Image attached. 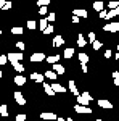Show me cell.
<instances>
[{
  "label": "cell",
  "instance_id": "50",
  "mask_svg": "<svg viewBox=\"0 0 119 121\" xmlns=\"http://www.w3.org/2000/svg\"><path fill=\"white\" fill-rule=\"evenodd\" d=\"M93 121H103V120H101V118H97V120H93Z\"/></svg>",
  "mask_w": 119,
  "mask_h": 121
},
{
  "label": "cell",
  "instance_id": "56",
  "mask_svg": "<svg viewBox=\"0 0 119 121\" xmlns=\"http://www.w3.org/2000/svg\"><path fill=\"white\" fill-rule=\"evenodd\" d=\"M118 100H119V97H118Z\"/></svg>",
  "mask_w": 119,
  "mask_h": 121
},
{
  "label": "cell",
  "instance_id": "32",
  "mask_svg": "<svg viewBox=\"0 0 119 121\" xmlns=\"http://www.w3.org/2000/svg\"><path fill=\"white\" fill-rule=\"evenodd\" d=\"M37 5H39V7H48V5H50V0H39Z\"/></svg>",
  "mask_w": 119,
  "mask_h": 121
},
{
  "label": "cell",
  "instance_id": "51",
  "mask_svg": "<svg viewBox=\"0 0 119 121\" xmlns=\"http://www.w3.org/2000/svg\"><path fill=\"white\" fill-rule=\"evenodd\" d=\"M66 121H74V120H73V118H68V120H66Z\"/></svg>",
  "mask_w": 119,
  "mask_h": 121
},
{
  "label": "cell",
  "instance_id": "20",
  "mask_svg": "<svg viewBox=\"0 0 119 121\" xmlns=\"http://www.w3.org/2000/svg\"><path fill=\"white\" fill-rule=\"evenodd\" d=\"M44 91H45V94L48 95V97H53V95H55L53 89H52V86H50V84H47V82H44Z\"/></svg>",
  "mask_w": 119,
  "mask_h": 121
},
{
  "label": "cell",
  "instance_id": "21",
  "mask_svg": "<svg viewBox=\"0 0 119 121\" xmlns=\"http://www.w3.org/2000/svg\"><path fill=\"white\" fill-rule=\"evenodd\" d=\"M63 44H64L63 36H56V37L53 39V47H60V45H63Z\"/></svg>",
  "mask_w": 119,
  "mask_h": 121
},
{
  "label": "cell",
  "instance_id": "12",
  "mask_svg": "<svg viewBox=\"0 0 119 121\" xmlns=\"http://www.w3.org/2000/svg\"><path fill=\"white\" fill-rule=\"evenodd\" d=\"M52 66H53V71H55L56 74H64V71H66L61 63H55V65H52Z\"/></svg>",
  "mask_w": 119,
  "mask_h": 121
},
{
  "label": "cell",
  "instance_id": "52",
  "mask_svg": "<svg viewBox=\"0 0 119 121\" xmlns=\"http://www.w3.org/2000/svg\"><path fill=\"white\" fill-rule=\"evenodd\" d=\"M116 48H118V52H119V44H118V47H116Z\"/></svg>",
  "mask_w": 119,
  "mask_h": 121
},
{
  "label": "cell",
  "instance_id": "8",
  "mask_svg": "<svg viewBox=\"0 0 119 121\" xmlns=\"http://www.w3.org/2000/svg\"><path fill=\"white\" fill-rule=\"evenodd\" d=\"M97 103H98V107H100V108H105V110H113V103H111L110 100H106V99H98V100H97Z\"/></svg>",
  "mask_w": 119,
  "mask_h": 121
},
{
  "label": "cell",
  "instance_id": "36",
  "mask_svg": "<svg viewBox=\"0 0 119 121\" xmlns=\"http://www.w3.org/2000/svg\"><path fill=\"white\" fill-rule=\"evenodd\" d=\"M7 61H8L7 55H0V65H7Z\"/></svg>",
  "mask_w": 119,
  "mask_h": 121
},
{
  "label": "cell",
  "instance_id": "19",
  "mask_svg": "<svg viewBox=\"0 0 119 121\" xmlns=\"http://www.w3.org/2000/svg\"><path fill=\"white\" fill-rule=\"evenodd\" d=\"M74 52H76V50H74V48H71V47H69V48H64V52H63V56L66 58V60H69V58H73Z\"/></svg>",
  "mask_w": 119,
  "mask_h": 121
},
{
  "label": "cell",
  "instance_id": "16",
  "mask_svg": "<svg viewBox=\"0 0 119 121\" xmlns=\"http://www.w3.org/2000/svg\"><path fill=\"white\" fill-rule=\"evenodd\" d=\"M47 63H50V65L60 63V55H50V56H47Z\"/></svg>",
  "mask_w": 119,
  "mask_h": 121
},
{
  "label": "cell",
  "instance_id": "4",
  "mask_svg": "<svg viewBox=\"0 0 119 121\" xmlns=\"http://www.w3.org/2000/svg\"><path fill=\"white\" fill-rule=\"evenodd\" d=\"M103 31H105V32H118L119 31V23L118 21H111V23H108V24L103 26Z\"/></svg>",
  "mask_w": 119,
  "mask_h": 121
},
{
  "label": "cell",
  "instance_id": "29",
  "mask_svg": "<svg viewBox=\"0 0 119 121\" xmlns=\"http://www.w3.org/2000/svg\"><path fill=\"white\" fill-rule=\"evenodd\" d=\"M108 7H110V10H116V8H119V2H116V0H111L110 3H108Z\"/></svg>",
  "mask_w": 119,
  "mask_h": 121
},
{
  "label": "cell",
  "instance_id": "28",
  "mask_svg": "<svg viewBox=\"0 0 119 121\" xmlns=\"http://www.w3.org/2000/svg\"><path fill=\"white\" fill-rule=\"evenodd\" d=\"M92 47H93V50H100L101 47H103V42H101V40H95V42L92 44Z\"/></svg>",
  "mask_w": 119,
  "mask_h": 121
},
{
  "label": "cell",
  "instance_id": "10",
  "mask_svg": "<svg viewBox=\"0 0 119 121\" xmlns=\"http://www.w3.org/2000/svg\"><path fill=\"white\" fill-rule=\"evenodd\" d=\"M31 79H32L34 82L44 84V79H45V76H44V74H40V73H32V74H31Z\"/></svg>",
  "mask_w": 119,
  "mask_h": 121
},
{
  "label": "cell",
  "instance_id": "48",
  "mask_svg": "<svg viewBox=\"0 0 119 121\" xmlns=\"http://www.w3.org/2000/svg\"><path fill=\"white\" fill-rule=\"evenodd\" d=\"M56 121H64V118H63V116H58V118H56Z\"/></svg>",
  "mask_w": 119,
  "mask_h": 121
},
{
  "label": "cell",
  "instance_id": "57",
  "mask_svg": "<svg viewBox=\"0 0 119 121\" xmlns=\"http://www.w3.org/2000/svg\"><path fill=\"white\" fill-rule=\"evenodd\" d=\"M118 65H119V61H118Z\"/></svg>",
  "mask_w": 119,
  "mask_h": 121
},
{
  "label": "cell",
  "instance_id": "35",
  "mask_svg": "<svg viewBox=\"0 0 119 121\" xmlns=\"http://www.w3.org/2000/svg\"><path fill=\"white\" fill-rule=\"evenodd\" d=\"M15 121H26V115H24V113H21V115H16Z\"/></svg>",
  "mask_w": 119,
  "mask_h": 121
},
{
  "label": "cell",
  "instance_id": "41",
  "mask_svg": "<svg viewBox=\"0 0 119 121\" xmlns=\"http://www.w3.org/2000/svg\"><path fill=\"white\" fill-rule=\"evenodd\" d=\"M105 58H106V60L111 58V50H106V52H105Z\"/></svg>",
  "mask_w": 119,
  "mask_h": 121
},
{
  "label": "cell",
  "instance_id": "22",
  "mask_svg": "<svg viewBox=\"0 0 119 121\" xmlns=\"http://www.w3.org/2000/svg\"><path fill=\"white\" fill-rule=\"evenodd\" d=\"M103 8H105V3L100 2V0L93 3V10H95V11H98V13H100V11H103Z\"/></svg>",
  "mask_w": 119,
  "mask_h": 121
},
{
  "label": "cell",
  "instance_id": "17",
  "mask_svg": "<svg viewBox=\"0 0 119 121\" xmlns=\"http://www.w3.org/2000/svg\"><path fill=\"white\" fill-rule=\"evenodd\" d=\"M0 116H3V118L8 116V105L7 103H2L0 105Z\"/></svg>",
  "mask_w": 119,
  "mask_h": 121
},
{
  "label": "cell",
  "instance_id": "25",
  "mask_svg": "<svg viewBox=\"0 0 119 121\" xmlns=\"http://www.w3.org/2000/svg\"><path fill=\"white\" fill-rule=\"evenodd\" d=\"M39 24H40L39 28H40V31H42V32H44V31H45V29L48 28V21H47L45 18H42V19H40V23H39Z\"/></svg>",
  "mask_w": 119,
  "mask_h": 121
},
{
  "label": "cell",
  "instance_id": "39",
  "mask_svg": "<svg viewBox=\"0 0 119 121\" xmlns=\"http://www.w3.org/2000/svg\"><path fill=\"white\" fill-rule=\"evenodd\" d=\"M106 15H108V11H105V10L98 13V16H100V18H103V19H106Z\"/></svg>",
  "mask_w": 119,
  "mask_h": 121
},
{
  "label": "cell",
  "instance_id": "42",
  "mask_svg": "<svg viewBox=\"0 0 119 121\" xmlns=\"http://www.w3.org/2000/svg\"><path fill=\"white\" fill-rule=\"evenodd\" d=\"M5 3H7L5 0H0V10H2V8H5Z\"/></svg>",
  "mask_w": 119,
  "mask_h": 121
},
{
  "label": "cell",
  "instance_id": "3",
  "mask_svg": "<svg viewBox=\"0 0 119 121\" xmlns=\"http://www.w3.org/2000/svg\"><path fill=\"white\" fill-rule=\"evenodd\" d=\"M74 112L79 113V115H92L93 113V110H92L90 107H84V105H74Z\"/></svg>",
  "mask_w": 119,
  "mask_h": 121
},
{
  "label": "cell",
  "instance_id": "18",
  "mask_svg": "<svg viewBox=\"0 0 119 121\" xmlns=\"http://www.w3.org/2000/svg\"><path fill=\"white\" fill-rule=\"evenodd\" d=\"M23 32H24V29L21 28V26H13L11 28V34L13 36H23Z\"/></svg>",
  "mask_w": 119,
  "mask_h": 121
},
{
  "label": "cell",
  "instance_id": "31",
  "mask_svg": "<svg viewBox=\"0 0 119 121\" xmlns=\"http://www.w3.org/2000/svg\"><path fill=\"white\" fill-rule=\"evenodd\" d=\"M53 31H55V26H52V24H48V28H47L45 31H44V34H45V36H48V34H52Z\"/></svg>",
  "mask_w": 119,
  "mask_h": 121
},
{
  "label": "cell",
  "instance_id": "46",
  "mask_svg": "<svg viewBox=\"0 0 119 121\" xmlns=\"http://www.w3.org/2000/svg\"><path fill=\"white\" fill-rule=\"evenodd\" d=\"M114 86H119V78H116V79H114Z\"/></svg>",
  "mask_w": 119,
  "mask_h": 121
},
{
  "label": "cell",
  "instance_id": "30",
  "mask_svg": "<svg viewBox=\"0 0 119 121\" xmlns=\"http://www.w3.org/2000/svg\"><path fill=\"white\" fill-rule=\"evenodd\" d=\"M26 26H28V29H36L37 28V23H36V21H32V19H29L28 23H26Z\"/></svg>",
  "mask_w": 119,
  "mask_h": 121
},
{
  "label": "cell",
  "instance_id": "38",
  "mask_svg": "<svg viewBox=\"0 0 119 121\" xmlns=\"http://www.w3.org/2000/svg\"><path fill=\"white\" fill-rule=\"evenodd\" d=\"M16 47H18L19 50H24V48H26V45H24V42H16Z\"/></svg>",
  "mask_w": 119,
  "mask_h": 121
},
{
  "label": "cell",
  "instance_id": "23",
  "mask_svg": "<svg viewBox=\"0 0 119 121\" xmlns=\"http://www.w3.org/2000/svg\"><path fill=\"white\" fill-rule=\"evenodd\" d=\"M114 16H119V8L110 10V11H108V15H106V19H111V18H114Z\"/></svg>",
  "mask_w": 119,
  "mask_h": 121
},
{
  "label": "cell",
  "instance_id": "37",
  "mask_svg": "<svg viewBox=\"0 0 119 121\" xmlns=\"http://www.w3.org/2000/svg\"><path fill=\"white\" fill-rule=\"evenodd\" d=\"M39 15L45 16V15H47V7H40V8H39Z\"/></svg>",
  "mask_w": 119,
  "mask_h": 121
},
{
  "label": "cell",
  "instance_id": "15",
  "mask_svg": "<svg viewBox=\"0 0 119 121\" xmlns=\"http://www.w3.org/2000/svg\"><path fill=\"white\" fill-rule=\"evenodd\" d=\"M15 84H16V86H24V84H26V78L23 74L15 76Z\"/></svg>",
  "mask_w": 119,
  "mask_h": 121
},
{
  "label": "cell",
  "instance_id": "6",
  "mask_svg": "<svg viewBox=\"0 0 119 121\" xmlns=\"http://www.w3.org/2000/svg\"><path fill=\"white\" fill-rule=\"evenodd\" d=\"M13 99H15V102L18 103V105H21V107H24V105H26V99H24V95L19 92V91H15Z\"/></svg>",
  "mask_w": 119,
  "mask_h": 121
},
{
  "label": "cell",
  "instance_id": "43",
  "mask_svg": "<svg viewBox=\"0 0 119 121\" xmlns=\"http://www.w3.org/2000/svg\"><path fill=\"white\" fill-rule=\"evenodd\" d=\"M82 71H84V73H87V71H89V66H87V65H82Z\"/></svg>",
  "mask_w": 119,
  "mask_h": 121
},
{
  "label": "cell",
  "instance_id": "1",
  "mask_svg": "<svg viewBox=\"0 0 119 121\" xmlns=\"http://www.w3.org/2000/svg\"><path fill=\"white\" fill-rule=\"evenodd\" d=\"M93 100V97H92V94L89 91H84L79 97H76V102L77 105H84V107H89V103Z\"/></svg>",
  "mask_w": 119,
  "mask_h": 121
},
{
  "label": "cell",
  "instance_id": "2",
  "mask_svg": "<svg viewBox=\"0 0 119 121\" xmlns=\"http://www.w3.org/2000/svg\"><path fill=\"white\" fill-rule=\"evenodd\" d=\"M23 52H8L7 53V58H8V61L13 65V63H21V60H23Z\"/></svg>",
  "mask_w": 119,
  "mask_h": 121
},
{
  "label": "cell",
  "instance_id": "26",
  "mask_svg": "<svg viewBox=\"0 0 119 121\" xmlns=\"http://www.w3.org/2000/svg\"><path fill=\"white\" fill-rule=\"evenodd\" d=\"M44 76H45L47 79H56V78H58V74H56L55 71H47Z\"/></svg>",
  "mask_w": 119,
  "mask_h": 121
},
{
  "label": "cell",
  "instance_id": "7",
  "mask_svg": "<svg viewBox=\"0 0 119 121\" xmlns=\"http://www.w3.org/2000/svg\"><path fill=\"white\" fill-rule=\"evenodd\" d=\"M58 116H56L53 112H44V113H40V120L42 121H55Z\"/></svg>",
  "mask_w": 119,
  "mask_h": 121
},
{
  "label": "cell",
  "instance_id": "40",
  "mask_svg": "<svg viewBox=\"0 0 119 121\" xmlns=\"http://www.w3.org/2000/svg\"><path fill=\"white\" fill-rule=\"evenodd\" d=\"M11 7H13V3H11V2H7V3H5V8H3V10H10Z\"/></svg>",
  "mask_w": 119,
  "mask_h": 121
},
{
  "label": "cell",
  "instance_id": "5",
  "mask_svg": "<svg viewBox=\"0 0 119 121\" xmlns=\"http://www.w3.org/2000/svg\"><path fill=\"white\" fill-rule=\"evenodd\" d=\"M44 60H45V53L44 52H32V55H31V61L32 63H40Z\"/></svg>",
  "mask_w": 119,
  "mask_h": 121
},
{
  "label": "cell",
  "instance_id": "33",
  "mask_svg": "<svg viewBox=\"0 0 119 121\" xmlns=\"http://www.w3.org/2000/svg\"><path fill=\"white\" fill-rule=\"evenodd\" d=\"M55 19H56V15H55V13H48V18H47V21H48V23H53Z\"/></svg>",
  "mask_w": 119,
  "mask_h": 121
},
{
  "label": "cell",
  "instance_id": "9",
  "mask_svg": "<svg viewBox=\"0 0 119 121\" xmlns=\"http://www.w3.org/2000/svg\"><path fill=\"white\" fill-rule=\"evenodd\" d=\"M73 16H77V18H85L87 19V16H89V13H87V10H81V8H74L73 10Z\"/></svg>",
  "mask_w": 119,
  "mask_h": 121
},
{
  "label": "cell",
  "instance_id": "47",
  "mask_svg": "<svg viewBox=\"0 0 119 121\" xmlns=\"http://www.w3.org/2000/svg\"><path fill=\"white\" fill-rule=\"evenodd\" d=\"M114 58H116V60L119 61V52H116V53H114Z\"/></svg>",
  "mask_w": 119,
  "mask_h": 121
},
{
  "label": "cell",
  "instance_id": "49",
  "mask_svg": "<svg viewBox=\"0 0 119 121\" xmlns=\"http://www.w3.org/2000/svg\"><path fill=\"white\" fill-rule=\"evenodd\" d=\"M0 78H3V71L2 69H0Z\"/></svg>",
  "mask_w": 119,
  "mask_h": 121
},
{
  "label": "cell",
  "instance_id": "53",
  "mask_svg": "<svg viewBox=\"0 0 119 121\" xmlns=\"http://www.w3.org/2000/svg\"><path fill=\"white\" fill-rule=\"evenodd\" d=\"M0 36H2V29H0Z\"/></svg>",
  "mask_w": 119,
  "mask_h": 121
},
{
  "label": "cell",
  "instance_id": "27",
  "mask_svg": "<svg viewBox=\"0 0 119 121\" xmlns=\"http://www.w3.org/2000/svg\"><path fill=\"white\" fill-rule=\"evenodd\" d=\"M13 68H15L16 71H18L19 74H23V71H24V66L21 65V63H13Z\"/></svg>",
  "mask_w": 119,
  "mask_h": 121
},
{
  "label": "cell",
  "instance_id": "34",
  "mask_svg": "<svg viewBox=\"0 0 119 121\" xmlns=\"http://www.w3.org/2000/svg\"><path fill=\"white\" fill-rule=\"evenodd\" d=\"M95 40H97V36H95V32H89V42H92V44H93Z\"/></svg>",
  "mask_w": 119,
  "mask_h": 121
},
{
  "label": "cell",
  "instance_id": "14",
  "mask_svg": "<svg viewBox=\"0 0 119 121\" xmlns=\"http://www.w3.org/2000/svg\"><path fill=\"white\" fill-rule=\"evenodd\" d=\"M52 89H53V92H55V94H63V92H66V89H64L61 84H52Z\"/></svg>",
  "mask_w": 119,
  "mask_h": 121
},
{
  "label": "cell",
  "instance_id": "44",
  "mask_svg": "<svg viewBox=\"0 0 119 121\" xmlns=\"http://www.w3.org/2000/svg\"><path fill=\"white\" fill-rule=\"evenodd\" d=\"M116 78H119V73L118 71H113V79H116Z\"/></svg>",
  "mask_w": 119,
  "mask_h": 121
},
{
  "label": "cell",
  "instance_id": "11",
  "mask_svg": "<svg viewBox=\"0 0 119 121\" xmlns=\"http://www.w3.org/2000/svg\"><path fill=\"white\" fill-rule=\"evenodd\" d=\"M68 87H69V92H73V95H76V97H79V95H81V94H79V91H77V86H76V82H74L73 79L69 81Z\"/></svg>",
  "mask_w": 119,
  "mask_h": 121
},
{
  "label": "cell",
  "instance_id": "24",
  "mask_svg": "<svg viewBox=\"0 0 119 121\" xmlns=\"http://www.w3.org/2000/svg\"><path fill=\"white\" fill-rule=\"evenodd\" d=\"M77 45H79V47H85V45H87V40L84 39L82 34H79V36H77Z\"/></svg>",
  "mask_w": 119,
  "mask_h": 121
},
{
  "label": "cell",
  "instance_id": "13",
  "mask_svg": "<svg viewBox=\"0 0 119 121\" xmlns=\"http://www.w3.org/2000/svg\"><path fill=\"white\" fill-rule=\"evenodd\" d=\"M77 58H79L81 65H87V63H89V60H90V58H89V55H87V53H84V52H81V53L77 55Z\"/></svg>",
  "mask_w": 119,
  "mask_h": 121
},
{
  "label": "cell",
  "instance_id": "54",
  "mask_svg": "<svg viewBox=\"0 0 119 121\" xmlns=\"http://www.w3.org/2000/svg\"><path fill=\"white\" fill-rule=\"evenodd\" d=\"M0 121H5V120H0Z\"/></svg>",
  "mask_w": 119,
  "mask_h": 121
},
{
  "label": "cell",
  "instance_id": "55",
  "mask_svg": "<svg viewBox=\"0 0 119 121\" xmlns=\"http://www.w3.org/2000/svg\"><path fill=\"white\" fill-rule=\"evenodd\" d=\"M39 121H42V120H39Z\"/></svg>",
  "mask_w": 119,
  "mask_h": 121
},
{
  "label": "cell",
  "instance_id": "45",
  "mask_svg": "<svg viewBox=\"0 0 119 121\" xmlns=\"http://www.w3.org/2000/svg\"><path fill=\"white\" fill-rule=\"evenodd\" d=\"M73 23H74V24H77V23H79V18H77V16H73Z\"/></svg>",
  "mask_w": 119,
  "mask_h": 121
}]
</instances>
